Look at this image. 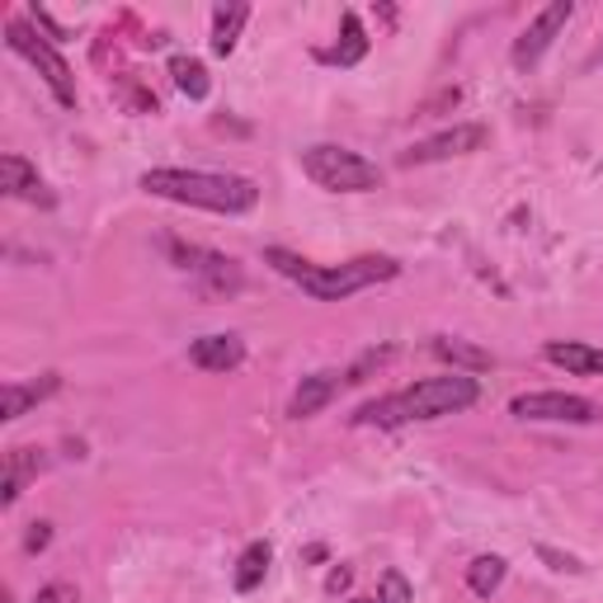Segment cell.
Listing matches in <instances>:
<instances>
[{"mask_svg":"<svg viewBox=\"0 0 603 603\" xmlns=\"http://www.w3.org/2000/svg\"><path fill=\"white\" fill-rule=\"evenodd\" d=\"M349 603H377V599H349Z\"/></svg>","mask_w":603,"mask_h":603,"instance_id":"cell-28","label":"cell"},{"mask_svg":"<svg viewBox=\"0 0 603 603\" xmlns=\"http://www.w3.org/2000/svg\"><path fill=\"white\" fill-rule=\"evenodd\" d=\"M491 142V132L481 123H457L438 137H425V142H415L411 151H401V166H434V160H448V156H467V151H481Z\"/></svg>","mask_w":603,"mask_h":603,"instance_id":"cell-7","label":"cell"},{"mask_svg":"<svg viewBox=\"0 0 603 603\" xmlns=\"http://www.w3.org/2000/svg\"><path fill=\"white\" fill-rule=\"evenodd\" d=\"M377 603H411V585H406V575H396V571L382 575V599H377Z\"/></svg>","mask_w":603,"mask_h":603,"instance_id":"cell-23","label":"cell"},{"mask_svg":"<svg viewBox=\"0 0 603 603\" xmlns=\"http://www.w3.org/2000/svg\"><path fill=\"white\" fill-rule=\"evenodd\" d=\"M246 19H250V6H223L212 14V52L217 57L236 52V38H240V29H246Z\"/></svg>","mask_w":603,"mask_h":603,"instance_id":"cell-19","label":"cell"},{"mask_svg":"<svg viewBox=\"0 0 603 603\" xmlns=\"http://www.w3.org/2000/svg\"><path fill=\"white\" fill-rule=\"evenodd\" d=\"M537 556H542V561H547V566H552V571H571V575H580V571H585V566H580V561H575V556H566V552H556V547H537Z\"/></svg>","mask_w":603,"mask_h":603,"instance_id":"cell-24","label":"cell"},{"mask_svg":"<svg viewBox=\"0 0 603 603\" xmlns=\"http://www.w3.org/2000/svg\"><path fill=\"white\" fill-rule=\"evenodd\" d=\"M57 387H62V377L57 373H43V377H33V382H6V392H0V419H19V415H29V406H38V401H48Z\"/></svg>","mask_w":603,"mask_h":603,"instance_id":"cell-11","label":"cell"},{"mask_svg":"<svg viewBox=\"0 0 603 603\" xmlns=\"http://www.w3.org/2000/svg\"><path fill=\"white\" fill-rule=\"evenodd\" d=\"M33 603H76V590L67 585V580H57V585H43V590H38Z\"/></svg>","mask_w":603,"mask_h":603,"instance_id":"cell-25","label":"cell"},{"mask_svg":"<svg viewBox=\"0 0 603 603\" xmlns=\"http://www.w3.org/2000/svg\"><path fill=\"white\" fill-rule=\"evenodd\" d=\"M6 43H10L19 57H24V62L38 67V76H43L48 90L57 95V105L76 109V76H71V67H67V57L52 48V38L33 33L29 19H10V24H6Z\"/></svg>","mask_w":603,"mask_h":603,"instance_id":"cell-5","label":"cell"},{"mask_svg":"<svg viewBox=\"0 0 603 603\" xmlns=\"http://www.w3.org/2000/svg\"><path fill=\"white\" fill-rule=\"evenodd\" d=\"M339 373H312V377H302V387L293 392V401H288V415L293 419H312L316 411H326L330 406V396L339 392Z\"/></svg>","mask_w":603,"mask_h":603,"instance_id":"cell-14","label":"cell"},{"mask_svg":"<svg viewBox=\"0 0 603 603\" xmlns=\"http://www.w3.org/2000/svg\"><path fill=\"white\" fill-rule=\"evenodd\" d=\"M43 467H48V457L38 448H10L6 453V476H0V505H14L19 491H24Z\"/></svg>","mask_w":603,"mask_h":603,"instance_id":"cell-13","label":"cell"},{"mask_svg":"<svg viewBox=\"0 0 603 603\" xmlns=\"http://www.w3.org/2000/svg\"><path fill=\"white\" fill-rule=\"evenodd\" d=\"M265 265H274L278 274H288V278H297V284H302V278H307V259H297V255H288V250H278V246H269L265 250Z\"/></svg>","mask_w":603,"mask_h":603,"instance_id":"cell-22","label":"cell"},{"mask_svg":"<svg viewBox=\"0 0 603 603\" xmlns=\"http://www.w3.org/2000/svg\"><path fill=\"white\" fill-rule=\"evenodd\" d=\"M269 561H274V547H269V542H250V547L240 552L236 571H231V585H236V594H255L259 585H265Z\"/></svg>","mask_w":603,"mask_h":603,"instance_id":"cell-18","label":"cell"},{"mask_svg":"<svg viewBox=\"0 0 603 603\" xmlns=\"http://www.w3.org/2000/svg\"><path fill=\"white\" fill-rule=\"evenodd\" d=\"M170 76H175V86H179V95H189V99H208V90H212V80H208V67L198 62V57H170Z\"/></svg>","mask_w":603,"mask_h":603,"instance_id":"cell-20","label":"cell"},{"mask_svg":"<svg viewBox=\"0 0 603 603\" xmlns=\"http://www.w3.org/2000/svg\"><path fill=\"white\" fill-rule=\"evenodd\" d=\"M434 358H444V364L453 368V373H486L495 358L486 354V349H476V345H467V339H453V335H434Z\"/></svg>","mask_w":603,"mask_h":603,"instance_id":"cell-16","label":"cell"},{"mask_svg":"<svg viewBox=\"0 0 603 603\" xmlns=\"http://www.w3.org/2000/svg\"><path fill=\"white\" fill-rule=\"evenodd\" d=\"M368 57V33H364V19H358L354 10H345V19H339V43L326 52V62L335 67H358Z\"/></svg>","mask_w":603,"mask_h":603,"instance_id":"cell-17","label":"cell"},{"mask_svg":"<svg viewBox=\"0 0 603 603\" xmlns=\"http://www.w3.org/2000/svg\"><path fill=\"white\" fill-rule=\"evenodd\" d=\"M48 542H52V524H33L29 537H24V552H43Z\"/></svg>","mask_w":603,"mask_h":603,"instance_id":"cell-26","label":"cell"},{"mask_svg":"<svg viewBox=\"0 0 603 603\" xmlns=\"http://www.w3.org/2000/svg\"><path fill=\"white\" fill-rule=\"evenodd\" d=\"M142 189L151 198H170V204H185V208H208V212H227L240 217L259 204V185L246 175H212V170H147L142 175Z\"/></svg>","mask_w":603,"mask_h":603,"instance_id":"cell-2","label":"cell"},{"mask_svg":"<svg viewBox=\"0 0 603 603\" xmlns=\"http://www.w3.org/2000/svg\"><path fill=\"white\" fill-rule=\"evenodd\" d=\"M476 377L472 373H448V377H425L415 387L396 392V396H382V401H368L358 406L354 425H382V429H396V425H415V419H444V415H457L476 406Z\"/></svg>","mask_w":603,"mask_h":603,"instance_id":"cell-1","label":"cell"},{"mask_svg":"<svg viewBox=\"0 0 603 603\" xmlns=\"http://www.w3.org/2000/svg\"><path fill=\"white\" fill-rule=\"evenodd\" d=\"M0 189H6L10 198H29V204H52V198L43 194V179H38V170L29 166L24 156H14V151L0 156Z\"/></svg>","mask_w":603,"mask_h":603,"instance_id":"cell-12","label":"cell"},{"mask_svg":"<svg viewBox=\"0 0 603 603\" xmlns=\"http://www.w3.org/2000/svg\"><path fill=\"white\" fill-rule=\"evenodd\" d=\"M571 14H575L571 0H552V6L542 10V14L533 19V24L524 29V38H518V43H514V67H533L537 57L556 43V33L566 29V19H571Z\"/></svg>","mask_w":603,"mask_h":603,"instance_id":"cell-9","label":"cell"},{"mask_svg":"<svg viewBox=\"0 0 603 603\" xmlns=\"http://www.w3.org/2000/svg\"><path fill=\"white\" fill-rule=\"evenodd\" d=\"M547 364L566 368V373H580V377H603V349L580 345V339H552Z\"/></svg>","mask_w":603,"mask_h":603,"instance_id":"cell-15","label":"cell"},{"mask_svg":"<svg viewBox=\"0 0 603 603\" xmlns=\"http://www.w3.org/2000/svg\"><path fill=\"white\" fill-rule=\"evenodd\" d=\"M170 255L179 259V269H189L198 274L208 284V293H240V269H236V259L227 255H217V250H198V246H170Z\"/></svg>","mask_w":603,"mask_h":603,"instance_id":"cell-8","label":"cell"},{"mask_svg":"<svg viewBox=\"0 0 603 603\" xmlns=\"http://www.w3.org/2000/svg\"><path fill=\"white\" fill-rule=\"evenodd\" d=\"M467 585H472V594L491 599L500 585H505V556H476L467 566Z\"/></svg>","mask_w":603,"mask_h":603,"instance_id":"cell-21","label":"cell"},{"mask_svg":"<svg viewBox=\"0 0 603 603\" xmlns=\"http://www.w3.org/2000/svg\"><path fill=\"white\" fill-rule=\"evenodd\" d=\"M510 415L518 419H552V425H594L599 406L575 392H528L510 401Z\"/></svg>","mask_w":603,"mask_h":603,"instance_id":"cell-6","label":"cell"},{"mask_svg":"<svg viewBox=\"0 0 603 603\" xmlns=\"http://www.w3.org/2000/svg\"><path fill=\"white\" fill-rule=\"evenodd\" d=\"M302 170H307L316 189H330V194H368L382 185V170L373 160H364L349 147H330V142L302 151Z\"/></svg>","mask_w":603,"mask_h":603,"instance_id":"cell-3","label":"cell"},{"mask_svg":"<svg viewBox=\"0 0 603 603\" xmlns=\"http://www.w3.org/2000/svg\"><path fill=\"white\" fill-rule=\"evenodd\" d=\"M189 364L204 373H236L246 364V345L236 335H204L189 345Z\"/></svg>","mask_w":603,"mask_h":603,"instance_id":"cell-10","label":"cell"},{"mask_svg":"<svg viewBox=\"0 0 603 603\" xmlns=\"http://www.w3.org/2000/svg\"><path fill=\"white\" fill-rule=\"evenodd\" d=\"M349 580H354V571H349V566H339V571H330L326 590H330V594H339V590H349Z\"/></svg>","mask_w":603,"mask_h":603,"instance_id":"cell-27","label":"cell"},{"mask_svg":"<svg viewBox=\"0 0 603 603\" xmlns=\"http://www.w3.org/2000/svg\"><path fill=\"white\" fill-rule=\"evenodd\" d=\"M396 274H401V265L387 255H364V259H349V265H312L307 278H302V293L316 302H345L373 284H387Z\"/></svg>","mask_w":603,"mask_h":603,"instance_id":"cell-4","label":"cell"}]
</instances>
